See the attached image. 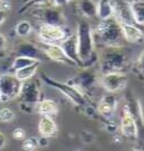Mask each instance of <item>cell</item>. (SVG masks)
Wrapping results in <instances>:
<instances>
[{"label": "cell", "mask_w": 144, "mask_h": 151, "mask_svg": "<svg viewBox=\"0 0 144 151\" xmlns=\"http://www.w3.org/2000/svg\"><path fill=\"white\" fill-rule=\"evenodd\" d=\"M134 23L138 26H144V0L130 2Z\"/></svg>", "instance_id": "cell-23"}, {"label": "cell", "mask_w": 144, "mask_h": 151, "mask_svg": "<svg viewBox=\"0 0 144 151\" xmlns=\"http://www.w3.org/2000/svg\"><path fill=\"white\" fill-rule=\"evenodd\" d=\"M0 103H1V93H0Z\"/></svg>", "instance_id": "cell-39"}, {"label": "cell", "mask_w": 144, "mask_h": 151, "mask_svg": "<svg viewBox=\"0 0 144 151\" xmlns=\"http://www.w3.org/2000/svg\"><path fill=\"white\" fill-rule=\"evenodd\" d=\"M7 17H8V12L0 9V26L2 25L5 22H6Z\"/></svg>", "instance_id": "cell-35"}, {"label": "cell", "mask_w": 144, "mask_h": 151, "mask_svg": "<svg viewBox=\"0 0 144 151\" xmlns=\"http://www.w3.org/2000/svg\"><path fill=\"white\" fill-rule=\"evenodd\" d=\"M71 1H75V0H49V6L53 7H62L70 4Z\"/></svg>", "instance_id": "cell-32"}, {"label": "cell", "mask_w": 144, "mask_h": 151, "mask_svg": "<svg viewBox=\"0 0 144 151\" xmlns=\"http://www.w3.org/2000/svg\"><path fill=\"white\" fill-rule=\"evenodd\" d=\"M94 36L96 44L99 43L104 47L123 46V42L125 41L120 25L115 17L100 20L94 29Z\"/></svg>", "instance_id": "cell-3"}, {"label": "cell", "mask_w": 144, "mask_h": 151, "mask_svg": "<svg viewBox=\"0 0 144 151\" xmlns=\"http://www.w3.org/2000/svg\"><path fill=\"white\" fill-rule=\"evenodd\" d=\"M15 53H16V55H24V57L33 58V59H36L38 61H41L43 59V55H45L42 47H39V46L32 43V42H27V41H23V42H20L16 45L15 46Z\"/></svg>", "instance_id": "cell-12"}, {"label": "cell", "mask_w": 144, "mask_h": 151, "mask_svg": "<svg viewBox=\"0 0 144 151\" xmlns=\"http://www.w3.org/2000/svg\"><path fill=\"white\" fill-rule=\"evenodd\" d=\"M42 49H43L46 58H49L52 61L61 63V64H64V65H69V67H78V65L65 54V52H64V50L62 49V46L60 45V43L44 44V46Z\"/></svg>", "instance_id": "cell-11"}, {"label": "cell", "mask_w": 144, "mask_h": 151, "mask_svg": "<svg viewBox=\"0 0 144 151\" xmlns=\"http://www.w3.org/2000/svg\"><path fill=\"white\" fill-rule=\"evenodd\" d=\"M81 137H82V141H83L85 143H87V145H89V143H91V142L95 141V135L92 133L88 132V131L82 132Z\"/></svg>", "instance_id": "cell-33"}, {"label": "cell", "mask_w": 144, "mask_h": 151, "mask_svg": "<svg viewBox=\"0 0 144 151\" xmlns=\"http://www.w3.org/2000/svg\"><path fill=\"white\" fill-rule=\"evenodd\" d=\"M119 23V22H118ZM124 40L128 43H138L144 40L143 31L135 23H119Z\"/></svg>", "instance_id": "cell-15"}, {"label": "cell", "mask_w": 144, "mask_h": 151, "mask_svg": "<svg viewBox=\"0 0 144 151\" xmlns=\"http://www.w3.org/2000/svg\"><path fill=\"white\" fill-rule=\"evenodd\" d=\"M0 1H1V0H0Z\"/></svg>", "instance_id": "cell-40"}, {"label": "cell", "mask_w": 144, "mask_h": 151, "mask_svg": "<svg viewBox=\"0 0 144 151\" xmlns=\"http://www.w3.org/2000/svg\"><path fill=\"white\" fill-rule=\"evenodd\" d=\"M69 82L73 83L80 90L86 93V91H89L90 89L94 88V86L97 82V76L95 75L94 72L89 71L87 68V69L83 70L81 73H79V76L77 78H75L73 80H71Z\"/></svg>", "instance_id": "cell-17"}, {"label": "cell", "mask_w": 144, "mask_h": 151, "mask_svg": "<svg viewBox=\"0 0 144 151\" xmlns=\"http://www.w3.org/2000/svg\"><path fill=\"white\" fill-rule=\"evenodd\" d=\"M130 64L128 52L125 46H107L104 49L99 57V69L100 73L107 72H126Z\"/></svg>", "instance_id": "cell-2"}, {"label": "cell", "mask_w": 144, "mask_h": 151, "mask_svg": "<svg viewBox=\"0 0 144 151\" xmlns=\"http://www.w3.org/2000/svg\"><path fill=\"white\" fill-rule=\"evenodd\" d=\"M23 82L14 73L0 75V93L1 103H6L18 98Z\"/></svg>", "instance_id": "cell-6"}, {"label": "cell", "mask_w": 144, "mask_h": 151, "mask_svg": "<svg viewBox=\"0 0 144 151\" xmlns=\"http://www.w3.org/2000/svg\"><path fill=\"white\" fill-rule=\"evenodd\" d=\"M47 4H49V0H28L25 5L18 10V14L26 13L28 9H31L32 7L45 6V5H47Z\"/></svg>", "instance_id": "cell-27"}, {"label": "cell", "mask_w": 144, "mask_h": 151, "mask_svg": "<svg viewBox=\"0 0 144 151\" xmlns=\"http://www.w3.org/2000/svg\"><path fill=\"white\" fill-rule=\"evenodd\" d=\"M136 69H138V72L140 75L144 76V50L143 52L140 54V57L138 59V62H136Z\"/></svg>", "instance_id": "cell-31"}, {"label": "cell", "mask_w": 144, "mask_h": 151, "mask_svg": "<svg viewBox=\"0 0 144 151\" xmlns=\"http://www.w3.org/2000/svg\"><path fill=\"white\" fill-rule=\"evenodd\" d=\"M41 79L43 80L47 86H50L52 88L59 90L62 95H64L68 99L72 101L75 105L79 107H85L88 105V101L86 98V95L85 93L80 90L77 86H75L73 83H70L68 82H62V81H57L55 79L51 78L49 76H46L45 73H42L41 76Z\"/></svg>", "instance_id": "cell-4"}, {"label": "cell", "mask_w": 144, "mask_h": 151, "mask_svg": "<svg viewBox=\"0 0 144 151\" xmlns=\"http://www.w3.org/2000/svg\"><path fill=\"white\" fill-rule=\"evenodd\" d=\"M99 82L107 93L116 94L119 91H123L126 88L128 83V76L123 71L101 73Z\"/></svg>", "instance_id": "cell-7"}, {"label": "cell", "mask_w": 144, "mask_h": 151, "mask_svg": "<svg viewBox=\"0 0 144 151\" xmlns=\"http://www.w3.org/2000/svg\"><path fill=\"white\" fill-rule=\"evenodd\" d=\"M13 138L18 141H23L26 138V131L23 127H16L13 131Z\"/></svg>", "instance_id": "cell-29"}, {"label": "cell", "mask_w": 144, "mask_h": 151, "mask_svg": "<svg viewBox=\"0 0 144 151\" xmlns=\"http://www.w3.org/2000/svg\"><path fill=\"white\" fill-rule=\"evenodd\" d=\"M117 99L115 97V94L108 93L101 98L100 103L98 104L97 111L105 120H110L115 114V111L117 109Z\"/></svg>", "instance_id": "cell-14"}, {"label": "cell", "mask_w": 144, "mask_h": 151, "mask_svg": "<svg viewBox=\"0 0 144 151\" xmlns=\"http://www.w3.org/2000/svg\"><path fill=\"white\" fill-rule=\"evenodd\" d=\"M37 112L41 115L54 116L59 113V105L53 99L45 98V99L39 101V103L37 104Z\"/></svg>", "instance_id": "cell-21"}, {"label": "cell", "mask_w": 144, "mask_h": 151, "mask_svg": "<svg viewBox=\"0 0 144 151\" xmlns=\"http://www.w3.org/2000/svg\"><path fill=\"white\" fill-rule=\"evenodd\" d=\"M33 32V25L28 20H21L15 27V33L19 37H28Z\"/></svg>", "instance_id": "cell-25"}, {"label": "cell", "mask_w": 144, "mask_h": 151, "mask_svg": "<svg viewBox=\"0 0 144 151\" xmlns=\"http://www.w3.org/2000/svg\"><path fill=\"white\" fill-rule=\"evenodd\" d=\"M60 45L62 46V49L64 50L65 54L78 65V68L83 69L81 60H80L79 54H78V41H77V35H75V34H70V35H68V36L60 43Z\"/></svg>", "instance_id": "cell-13"}, {"label": "cell", "mask_w": 144, "mask_h": 151, "mask_svg": "<svg viewBox=\"0 0 144 151\" xmlns=\"http://www.w3.org/2000/svg\"><path fill=\"white\" fill-rule=\"evenodd\" d=\"M36 62H41V61H38L36 59H33V58L24 57V55H17L14 59L13 63H11V70L16 71V70L21 69L24 67L31 65V64H34V63Z\"/></svg>", "instance_id": "cell-24"}, {"label": "cell", "mask_w": 144, "mask_h": 151, "mask_svg": "<svg viewBox=\"0 0 144 151\" xmlns=\"http://www.w3.org/2000/svg\"><path fill=\"white\" fill-rule=\"evenodd\" d=\"M77 41H78V54L81 60L83 69L92 67L99 57L96 53V42L94 36V28L86 19H81L77 24Z\"/></svg>", "instance_id": "cell-1"}, {"label": "cell", "mask_w": 144, "mask_h": 151, "mask_svg": "<svg viewBox=\"0 0 144 151\" xmlns=\"http://www.w3.org/2000/svg\"><path fill=\"white\" fill-rule=\"evenodd\" d=\"M114 17L119 23H134L130 2L126 0H113Z\"/></svg>", "instance_id": "cell-16"}, {"label": "cell", "mask_w": 144, "mask_h": 151, "mask_svg": "<svg viewBox=\"0 0 144 151\" xmlns=\"http://www.w3.org/2000/svg\"><path fill=\"white\" fill-rule=\"evenodd\" d=\"M6 143H7V139L5 137V134L0 132V149H2L6 145Z\"/></svg>", "instance_id": "cell-37"}, {"label": "cell", "mask_w": 144, "mask_h": 151, "mask_svg": "<svg viewBox=\"0 0 144 151\" xmlns=\"http://www.w3.org/2000/svg\"><path fill=\"white\" fill-rule=\"evenodd\" d=\"M38 67H39V62H36L34 63V64H31V65H27V67H24L21 69L14 71V75L16 76L21 82H24L26 80L32 79L34 76L36 75Z\"/></svg>", "instance_id": "cell-22"}, {"label": "cell", "mask_w": 144, "mask_h": 151, "mask_svg": "<svg viewBox=\"0 0 144 151\" xmlns=\"http://www.w3.org/2000/svg\"><path fill=\"white\" fill-rule=\"evenodd\" d=\"M0 9L2 10H6V12H10L11 10V4L9 0H1L0 1Z\"/></svg>", "instance_id": "cell-34"}, {"label": "cell", "mask_w": 144, "mask_h": 151, "mask_svg": "<svg viewBox=\"0 0 144 151\" xmlns=\"http://www.w3.org/2000/svg\"><path fill=\"white\" fill-rule=\"evenodd\" d=\"M97 17L100 20L114 17L113 0H98V2H97Z\"/></svg>", "instance_id": "cell-20"}, {"label": "cell", "mask_w": 144, "mask_h": 151, "mask_svg": "<svg viewBox=\"0 0 144 151\" xmlns=\"http://www.w3.org/2000/svg\"><path fill=\"white\" fill-rule=\"evenodd\" d=\"M77 10L85 18L97 17V2L94 0H77Z\"/></svg>", "instance_id": "cell-19"}, {"label": "cell", "mask_w": 144, "mask_h": 151, "mask_svg": "<svg viewBox=\"0 0 144 151\" xmlns=\"http://www.w3.org/2000/svg\"><path fill=\"white\" fill-rule=\"evenodd\" d=\"M38 132L42 137L49 139L57 137L59 129H57V124L53 120L52 116H49V115L41 116V120L38 122Z\"/></svg>", "instance_id": "cell-18"}, {"label": "cell", "mask_w": 144, "mask_h": 151, "mask_svg": "<svg viewBox=\"0 0 144 151\" xmlns=\"http://www.w3.org/2000/svg\"><path fill=\"white\" fill-rule=\"evenodd\" d=\"M7 50V38L4 34L0 33V59L5 57Z\"/></svg>", "instance_id": "cell-30"}, {"label": "cell", "mask_w": 144, "mask_h": 151, "mask_svg": "<svg viewBox=\"0 0 144 151\" xmlns=\"http://www.w3.org/2000/svg\"><path fill=\"white\" fill-rule=\"evenodd\" d=\"M126 1H128V2H134V1H143V0H126Z\"/></svg>", "instance_id": "cell-38"}, {"label": "cell", "mask_w": 144, "mask_h": 151, "mask_svg": "<svg viewBox=\"0 0 144 151\" xmlns=\"http://www.w3.org/2000/svg\"><path fill=\"white\" fill-rule=\"evenodd\" d=\"M16 117V114L11 108L9 107H2L0 108V122L1 123H9L13 122Z\"/></svg>", "instance_id": "cell-26"}, {"label": "cell", "mask_w": 144, "mask_h": 151, "mask_svg": "<svg viewBox=\"0 0 144 151\" xmlns=\"http://www.w3.org/2000/svg\"><path fill=\"white\" fill-rule=\"evenodd\" d=\"M49 145V138H45V137H42L38 139V145L39 147H47Z\"/></svg>", "instance_id": "cell-36"}, {"label": "cell", "mask_w": 144, "mask_h": 151, "mask_svg": "<svg viewBox=\"0 0 144 151\" xmlns=\"http://www.w3.org/2000/svg\"><path fill=\"white\" fill-rule=\"evenodd\" d=\"M18 98L20 101L19 108L21 109V112L26 114L33 113L34 108L41 101V89L37 81L29 79L23 82Z\"/></svg>", "instance_id": "cell-5"}, {"label": "cell", "mask_w": 144, "mask_h": 151, "mask_svg": "<svg viewBox=\"0 0 144 151\" xmlns=\"http://www.w3.org/2000/svg\"><path fill=\"white\" fill-rule=\"evenodd\" d=\"M34 18L39 20L42 24H50V25L64 26L67 24V18L64 14L57 9V7L53 6H39L38 9L34 10L32 14Z\"/></svg>", "instance_id": "cell-8"}, {"label": "cell", "mask_w": 144, "mask_h": 151, "mask_svg": "<svg viewBox=\"0 0 144 151\" xmlns=\"http://www.w3.org/2000/svg\"><path fill=\"white\" fill-rule=\"evenodd\" d=\"M38 147V139L36 138H25L23 140L21 148L26 151H34L36 150Z\"/></svg>", "instance_id": "cell-28"}, {"label": "cell", "mask_w": 144, "mask_h": 151, "mask_svg": "<svg viewBox=\"0 0 144 151\" xmlns=\"http://www.w3.org/2000/svg\"><path fill=\"white\" fill-rule=\"evenodd\" d=\"M68 35L64 26L41 24L38 27V37L44 44L61 43Z\"/></svg>", "instance_id": "cell-9"}, {"label": "cell", "mask_w": 144, "mask_h": 151, "mask_svg": "<svg viewBox=\"0 0 144 151\" xmlns=\"http://www.w3.org/2000/svg\"><path fill=\"white\" fill-rule=\"evenodd\" d=\"M119 129H120V133L124 138L132 140V141H134L138 138V121L131 112L128 105H125L123 111H122Z\"/></svg>", "instance_id": "cell-10"}]
</instances>
